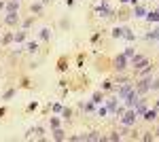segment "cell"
Here are the masks:
<instances>
[{"label":"cell","mask_w":159,"mask_h":142,"mask_svg":"<svg viewBox=\"0 0 159 142\" xmlns=\"http://www.w3.org/2000/svg\"><path fill=\"white\" fill-rule=\"evenodd\" d=\"M121 121H123V125L132 127V125L136 123V110H127V112H123V115H121Z\"/></svg>","instance_id":"obj_1"},{"label":"cell","mask_w":159,"mask_h":142,"mask_svg":"<svg viewBox=\"0 0 159 142\" xmlns=\"http://www.w3.org/2000/svg\"><path fill=\"white\" fill-rule=\"evenodd\" d=\"M123 100H125V104H127V106H129V108H134L136 104L140 102V100H138V91H136V89H134V91H129V94L125 95Z\"/></svg>","instance_id":"obj_2"},{"label":"cell","mask_w":159,"mask_h":142,"mask_svg":"<svg viewBox=\"0 0 159 142\" xmlns=\"http://www.w3.org/2000/svg\"><path fill=\"white\" fill-rule=\"evenodd\" d=\"M132 66H134L136 70H142V68L147 66V57H142V55H132Z\"/></svg>","instance_id":"obj_3"},{"label":"cell","mask_w":159,"mask_h":142,"mask_svg":"<svg viewBox=\"0 0 159 142\" xmlns=\"http://www.w3.org/2000/svg\"><path fill=\"white\" fill-rule=\"evenodd\" d=\"M148 89H151V81H148V79H144V81H140V83H138V87H136V91H138V95H140V94H147Z\"/></svg>","instance_id":"obj_4"},{"label":"cell","mask_w":159,"mask_h":142,"mask_svg":"<svg viewBox=\"0 0 159 142\" xmlns=\"http://www.w3.org/2000/svg\"><path fill=\"white\" fill-rule=\"evenodd\" d=\"M129 91H134V87H132V83H127V81H125V83L121 85V89H119V98L123 100V98L129 94Z\"/></svg>","instance_id":"obj_5"},{"label":"cell","mask_w":159,"mask_h":142,"mask_svg":"<svg viewBox=\"0 0 159 142\" xmlns=\"http://www.w3.org/2000/svg\"><path fill=\"white\" fill-rule=\"evenodd\" d=\"M144 112H147V102L140 100V102L136 104V117H140V115H144Z\"/></svg>","instance_id":"obj_6"},{"label":"cell","mask_w":159,"mask_h":142,"mask_svg":"<svg viewBox=\"0 0 159 142\" xmlns=\"http://www.w3.org/2000/svg\"><path fill=\"white\" fill-rule=\"evenodd\" d=\"M7 24L9 25H17L19 24V15H17V13H9V15H7Z\"/></svg>","instance_id":"obj_7"},{"label":"cell","mask_w":159,"mask_h":142,"mask_svg":"<svg viewBox=\"0 0 159 142\" xmlns=\"http://www.w3.org/2000/svg\"><path fill=\"white\" fill-rule=\"evenodd\" d=\"M125 62H127V57H125V55H119V57L115 59V68H117V70H123V68H125Z\"/></svg>","instance_id":"obj_8"},{"label":"cell","mask_w":159,"mask_h":142,"mask_svg":"<svg viewBox=\"0 0 159 142\" xmlns=\"http://www.w3.org/2000/svg\"><path fill=\"white\" fill-rule=\"evenodd\" d=\"M157 115H159V110H157V108H153V110H147V112H144V119H147V121H155Z\"/></svg>","instance_id":"obj_9"},{"label":"cell","mask_w":159,"mask_h":142,"mask_svg":"<svg viewBox=\"0 0 159 142\" xmlns=\"http://www.w3.org/2000/svg\"><path fill=\"white\" fill-rule=\"evenodd\" d=\"M134 15H136V17H147V11H144V7H140V4H138V7L134 9Z\"/></svg>","instance_id":"obj_10"},{"label":"cell","mask_w":159,"mask_h":142,"mask_svg":"<svg viewBox=\"0 0 159 142\" xmlns=\"http://www.w3.org/2000/svg\"><path fill=\"white\" fill-rule=\"evenodd\" d=\"M98 13L102 15V17H110V11H108V7H106V4H102V7L98 9Z\"/></svg>","instance_id":"obj_11"},{"label":"cell","mask_w":159,"mask_h":142,"mask_svg":"<svg viewBox=\"0 0 159 142\" xmlns=\"http://www.w3.org/2000/svg\"><path fill=\"white\" fill-rule=\"evenodd\" d=\"M147 19L148 21H159V11H151L147 15Z\"/></svg>","instance_id":"obj_12"},{"label":"cell","mask_w":159,"mask_h":142,"mask_svg":"<svg viewBox=\"0 0 159 142\" xmlns=\"http://www.w3.org/2000/svg\"><path fill=\"white\" fill-rule=\"evenodd\" d=\"M53 138H55V140H64L66 136H64V131H61L60 127H55V131H53Z\"/></svg>","instance_id":"obj_13"},{"label":"cell","mask_w":159,"mask_h":142,"mask_svg":"<svg viewBox=\"0 0 159 142\" xmlns=\"http://www.w3.org/2000/svg\"><path fill=\"white\" fill-rule=\"evenodd\" d=\"M17 9H19V2H15V0L7 7V11H9V13H17Z\"/></svg>","instance_id":"obj_14"},{"label":"cell","mask_w":159,"mask_h":142,"mask_svg":"<svg viewBox=\"0 0 159 142\" xmlns=\"http://www.w3.org/2000/svg\"><path fill=\"white\" fill-rule=\"evenodd\" d=\"M147 38H148V40H155V38H159V28H155L153 32H148Z\"/></svg>","instance_id":"obj_15"},{"label":"cell","mask_w":159,"mask_h":142,"mask_svg":"<svg viewBox=\"0 0 159 142\" xmlns=\"http://www.w3.org/2000/svg\"><path fill=\"white\" fill-rule=\"evenodd\" d=\"M112 36H115V38H121L123 36V28H115V30H112Z\"/></svg>","instance_id":"obj_16"},{"label":"cell","mask_w":159,"mask_h":142,"mask_svg":"<svg viewBox=\"0 0 159 142\" xmlns=\"http://www.w3.org/2000/svg\"><path fill=\"white\" fill-rule=\"evenodd\" d=\"M25 40V32H19V34H15V43H24Z\"/></svg>","instance_id":"obj_17"},{"label":"cell","mask_w":159,"mask_h":142,"mask_svg":"<svg viewBox=\"0 0 159 142\" xmlns=\"http://www.w3.org/2000/svg\"><path fill=\"white\" fill-rule=\"evenodd\" d=\"M61 115H64V119H70L72 117V110L70 108H61Z\"/></svg>","instance_id":"obj_18"},{"label":"cell","mask_w":159,"mask_h":142,"mask_svg":"<svg viewBox=\"0 0 159 142\" xmlns=\"http://www.w3.org/2000/svg\"><path fill=\"white\" fill-rule=\"evenodd\" d=\"M123 36H125L127 40H134V38H136V36L132 34V30H123Z\"/></svg>","instance_id":"obj_19"},{"label":"cell","mask_w":159,"mask_h":142,"mask_svg":"<svg viewBox=\"0 0 159 142\" xmlns=\"http://www.w3.org/2000/svg\"><path fill=\"white\" fill-rule=\"evenodd\" d=\"M49 36H51V32L47 30V28H45V30L40 32V38H45V40H49Z\"/></svg>","instance_id":"obj_20"},{"label":"cell","mask_w":159,"mask_h":142,"mask_svg":"<svg viewBox=\"0 0 159 142\" xmlns=\"http://www.w3.org/2000/svg\"><path fill=\"white\" fill-rule=\"evenodd\" d=\"M25 49H28L30 53H34V51H36V49H38V45H36V43H30V45H28V47H25Z\"/></svg>","instance_id":"obj_21"},{"label":"cell","mask_w":159,"mask_h":142,"mask_svg":"<svg viewBox=\"0 0 159 142\" xmlns=\"http://www.w3.org/2000/svg\"><path fill=\"white\" fill-rule=\"evenodd\" d=\"M87 140H100L98 131H91V134H89V136H87Z\"/></svg>","instance_id":"obj_22"},{"label":"cell","mask_w":159,"mask_h":142,"mask_svg":"<svg viewBox=\"0 0 159 142\" xmlns=\"http://www.w3.org/2000/svg\"><path fill=\"white\" fill-rule=\"evenodd\" d=\"M108 110H117V102H115V100H108Z\"/></svg>","instance_id":"obj_23"},{"label":"cell","mask_w":159,"mask_h":142,"mask_svg":"<svg viewBox=\"0 0 159 142\" xmlns=\"http://www.w3.org/2000/svg\"><path fill=\"white\" fill-rule=\"evenodd\" d=\"M43 11V4H32V13H40Z\"/></svg>","instance_id":"obj_24"},{"label":"cell","mask_w":159,"mask_h":142,"mask_svg":"<svg viewBox=\"0 0 159 142\" xmlns=\"http://www.w3.org/2000/svg\"><path fill=\"white\" fill-rule=\"evenodd\" d=\"M30 134H34V136H40V134H43V130H40V127H34V130H30Z\"/></svg>","instance_id":"obj_25"},{"label":"cell","mask_w":159,"mask_h":142,"mask_svg":"<svg viewBox=\"0 0 159 142\" xmlns=\"http://www.w3.org/2000/svg\"><path fill=\"white\" fill-rule=\"evenodd\" d=\"M13 95H15V89H9V91L4 94V100H9V98H13Z\"/></svg>","instance_id":"obj_26"},{"label":"cell","mask_w":159,"mask_h":142,"mask_svg":"<svg viewBox=\"0 0 159 142\" xmlns=\"http://www.w3.org/2000/svg\"><path fill=\"white\" fill-rule=\"evenodd\" d=\"M13 38H15V36H13V34H7V36H4V38H2V40H4V45H7V43H11Z\"/></svg>","instance_id":"obj_27"},{"label":"cell","mask_w":159,"mask_h":142,"mask_svg":"<svg viewBox=\"0 0 159 142\" xmlns=\"http://www.w3.org/2000/svg\"><path fill=\"white\" fill-rule=\"evenodd\" d=\"M51 127H53V130L60 127V121H57V119H51Z\"/></svg>","instance_id":"obj_28"},{"label":"cell","mask_w":159,"mask_h":142,"mask_svg":"<svg viewBox=\"0 0 159 142\" xmlns=\"http://www.w3.org/2000/svg\"><path fill=\"white\" fill-rule=\"evenodd\" d=\"M123 55H125V57H132V55H134V49L129 47V49H127V51H125V53H123Z\"/></svg>","instance_id":"obj_29"},{"label":"cell","mask_w":159,"mask_h":142,"mask_svg":"<svg viewBox=\"0 0 159 142\" xmlns=\"http://www.w3.org/2000/svg\"><path fill=\"white\" fill-rule=\"evenodd\" d=\"M151 89H159V79L157 81H151Z\"/></svg>","instance_id":"obj_30"},{"label":"cell","mask_w":159,"mask_h":142,"mask_svg":"<svg viewBox=\"0 0 159 142\" xmlns=\"http://www.w3.org/2000/svg\"><path fill=\"white\" fill-rule=\"evenodd\" d=\"M106 112H108V108H100V110H98V115H100V117H104Z\"/></svg>","instance_id":"obj_31"},{"label":"cell","mask_w":159,"mask_h":142,"mask_svg":"<svg viewBox=\"0 0 159 142\" xmlns=\"http://www.w3.org/2000/svg\"><path fill=\"white\" fill-rule=\"evenodd\" d=\"M2 9H4V2H2V0H0V11H2Z\"/></svg>","instance_id":"obj_32"},{"label":"cell","mask_w":159,"mask_h":142,"mask_svg":"<svg viewBox=\"0 0 159 142\" xmlns=\"http://www.w3.org/2000/svg\"><path fill=\"white\" fill-rule=\"evenodd\" d=\"M43 2H45V4H47V2H49V0H43Z\"/></svg>","instance_id":"obj_33"},{"label":"cell","mask_w":159,"mask_h":142,"mask_svg":"<svg viewBox=\"0 0 159 142\" xmlns=\"http://www.w3.org/2000/svg\"><path fill=\"white\" fill-rule=\"evenodd\" d=\"M157 110H159V104H157Z\"/></svg>","instance_id":"obj_34"},{"label":"cell","mask_w":159,"mask_h":142,"mask_svg":"<svg viewBox=\"0 0 159 142\" xmlns=\"http://www.w3.org/2000/svg\"><path fill=\"white\" fill-rule=\"evenodd\" d=\"M15 2H19V0H15Z\"/></svg>","instance_id":"obj_35"},{"label":"cell","mask_w":159,"mask_h":142,"mask_svg":"<svg viewBox=\"0 0 159 142\" xmlns=\"http://www.w3.org/2000/svg\"><path fill=\"white\" fill-rule=\"evenodd\" d=\"M157 134H159V130H157Z\"/></svg>","instance_id":"obj_36"}]
</instances>
